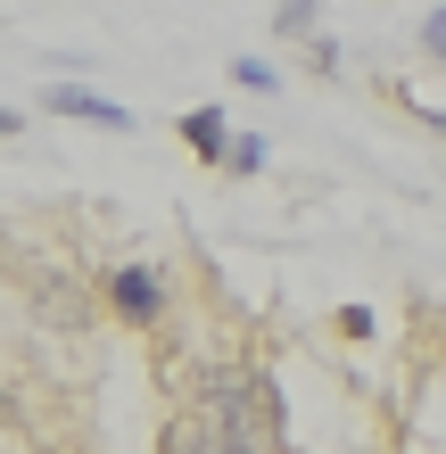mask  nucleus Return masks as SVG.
I'll use <instances>...</instances> for the list:
<instances>
[{
    "instance_id": "nucleus-2",
    "label": "nucleus",
    "mask_w": 446,
    "mask_h": 454,
    "mask_svg": "<svg viewBox=\"0 0 446 454\" xmlns=\"http://www.w3.org/2000/svg\"><path fill=\"white\" fill-rule=\"evenodd\" d=\"M42 108H59V116H74V124H108V132H133V116H124L116 99H99V91H74V83H67V91H50Z\"/></svg>"
},
{
    "instance_id": "nucleus-6",
    "label": "nucleus",
    "mask_w": 446,
    "mask_h": 454,
    "mask_svg": "<svg viewBox=\"0 0 446 454\" xmlns=\"http://www.w3.org/2000/svg\"><path fill=\"white\" fill-rule=\"evenodd\" d=\"M223 166H231V174H256V166H265V141H248V132H240V141L223 149Z\"/></svg>"
},
{
    "instance_id": "nucleus-9",
    "label": "nucleus",
    "mask_w": 446,
    "mask_h": 454,
    "mask_svg": "<svg viewBox=\"0 0 446 454\" xmlns=\"http://www.w3.org/2000/svg\"><path fill=\"white\" fill-rule=\"evenodd\" d=\"M0 421H9V413H0Z\"/></svg>"
},
{
    "instance_id": "nucleus-1",
    "label": "nucleus",
    "mask_w": 446,
    "mask_h": 454,
    "mask_svg": "<svg viewBox=\"0 0 446 454\" xmlns=\"http://www.w3.org/2000/svg\"><path fill=\"white\" fill-rule=\"evenodd\" d=\"M108 298L124 323H157V306H166V281L149 273V264H124V273H108Z\"/></svg>"
},
{
    "instance_id": "nucleus-7",
    "label": "nucleus",
    "mask_w": 446,
    "mask_h": 454,
    "mask_svg": "<svg viewBox=\"0 0 446 454\" xmlns=\"http://www.w3.org/2000/svg\"><path fill=\"white\" fill-rule=\"evenodd\" d=\"M422 50H430V59H446V9H430V25H422Z\"/></svg>"
},
{
    "instance_id": "nucleus-4",
    "label": "nucleus",
    "mask_w": 446,
    "mask_h": 454,
    "mask_svg": "<svg viewBox=\"0 0 446 454\" xmlns=\"http://www.w3.org/2000/svg\"><path fill=\"white\" fill-rule=\"evenodd\" d=\"M273 34L281 42H306L314 34V0H281V9H273Z\"/></svg>"
},
{
    "instance_id": "nucleus-3",
    "label": "nucleus",
    "mask_w": 446,
    "mask_h": 454,
    "mask_svg": "<svg viewBox=\"0 0 446 454\" xmlns=\"http://www.w3.org/2000/svg\"><path fill=\"white\" fill-rule=\"evenodd\" d=\"M182 141H191L199 157H223V149H231V141H223V108H199L191 124H182Z\"/></svg>"
},
{
    "instance_id": "nucleus-8",
    "label": "nucleus",
    "mask_w": 446,
    "mask_h": 454,
    "mask_svg": "<svg viewBox=\"0 0 446 454\" xmlns=\"http://www.w3.org/2000/svg\"><path fill=\"white\" fill-rule=\"evenodd\" d=\"M0 132H17V116H9V108H0Z\"/></svg>"
},
{
    "instance_id": "nucleus-5",
    "label": "nucleus",
    "mask_w": 446,
    "mask_h": 454,
    "mask_svg": "<svg viewBox=\"0 0 446 454\" xmlns=\"http://www.w3.org/2000/svg\"><path fill=\"white\" fill-rule=\"evenodd\" d=\"M182 454H256V446L231 438V430H199V438H182Z\"/></svg>"
}]
</instances>
